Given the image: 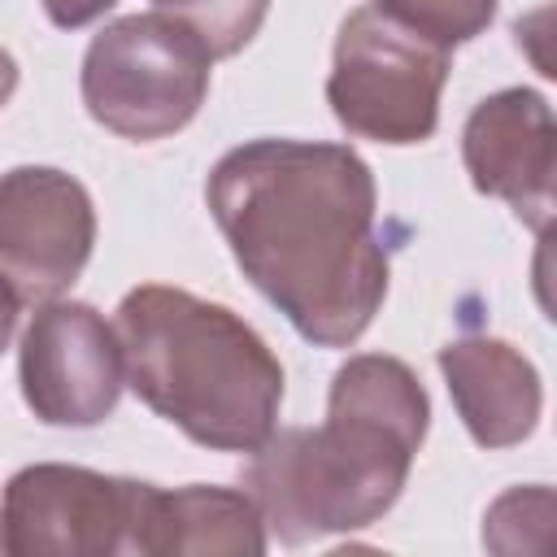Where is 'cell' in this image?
<instances>
[{"mask_svg": "<svg viewBox=\"0 0 557 557\" xmlns=\"http://www.w3.org/2000/svg\"><path fill=\"white\" fill-rule=\"evenodd\" d=\"M244 278L318 348L366 335L387 296L374 170L326 139H248L205 183Z\"/></svg>", "mask_w": 557, "mask_h": 557, "instance_id": "1", "label": "cell"}, {"mask_svg": "<svg viewBox=\"0 0 557 557\" xmlns=\"http://www.w3.org/2000/svg\"><path fill=\"white\" fill-rule=\"evenodd\" d=\"M426 426L422 379L400 357L357 352L331 379L322 426H274L252 448L244 492L292 548L361 531L400 500Z\"/></svg>", "mask_w": 557, "mask_h": 557, "instance_id": "2", "label": "cell"}, {"mask_svg": "<svg viewBox=\"0 0 557 557\" xmlns=\"http://www.w3.org/2000/svg\"><path fill=\"white\" fill-rule=\"evenodd\" d=\"M131 392L191 444L252 453L278 422L283 366L226 305L139 283L113 313Z\"/></svg>", "mask_w": 557, "mask_h": 557, "instance_id": "3", "label": "cell"}, {"mask_svg": "<svg viewBox=\"0 0 557 557\" xmlns=\"http://www.w3.org/2000/svg\"><path fill=\"white\" fill-rule=\"evenodd\" d=\"M213 57L170 13H131L91 35L78 91L87 113L135 144L178 135L209 96Z\"/></svg>", "mask_w": 557, "mask_h": 557, "instance_id": "4", "label": "cell"}, {"mask_svg": "<svg viewBox=\"0 0 557 557\" xmlns=\"http://www.w3.org/2000/svg\"><path fill=\"white\" fill-rule=\"evenodd\" d=\"M448 70L453 48L374 4H361L339 22L326 104L335 122L357 139L422 144L440 126Z\"/></svg>", "mask_w": 557, "mask_h": 557, "instance_id": "5", "label": "cell"}, {"mask_svg": "<svg viewBox=\"0 0 557 557\" xmlns=\"http://www.w3.org/2000/svg\"><path fill=\"white\" fill-rule=\"evenodd\" d=\"M152 492L157 483L87 466H22L4 483V548L13 557H139Z\"/></svg>", "mask_w": 557, "mask_h": 557, "instance_id": "6", "label": "cell"}, {"mask_svg": "<svg viewBox=\"0 0 557 557\" xmlns=\"http://www.w3.org/2000/svg\"><path fill=\"white\" fill-rule=\"evenodd\" d=\"M22 400L48 426H96L117 409L126 387L113 322L87 300L35 305L17 348Z\"/></svg>", "mask_w": 557, "mask_h": 557, "instance_id": "7", "label": "cell"}, {"mask_svg": "<svg viewBox=\"0 0 557 557\" xmlns=\"http://www.w3.org/2000/svg\"><path fill=\"white\" fill-rule=\"evenodd\" d=\"M96 248V205L57 165H13L0 174V278L22 305L65 296Z\"/></svg>", "mask_w": 557, "mask_h": 557, "instance_id": "8", "label": "cell"}, {"mask_svg": "<svg viewBox=\"0 0 557 557\" xmlns=\"http://www.w3.org/2000/svg\"><path fill=\"white\" fill-rule=\"evenodd\" d=\"M461 161L474 191L505 200L531 231L548 226L557 126L535 87H505L479 100L461 126Z\"/></svg>", "mask_w": 557, "mask_h": 557, "instance_id": "9", "label": "cell"}, {"mask_svg": "<svg viewBox=\"0 0 557 557\" xmlns=\"http://www.w3.org/2000/svg\"><path fill=\"white\" fill-rule=\"evenodd\" d=\"M453 409L479 448L522 444L544 409V383L527 352L496 335H461L440 348Z\"/></svg>", "mask_w": 557, "mask_h": 557, "instance_id": "10", "label": "cell"}, {"mask_svg": "<svg viewBox=\"0 0 557 557\" xmlns=\"http://www.w3.org/2000/svg\"><path fill=\"white\" fill-rule=\"evenodd\" d=\"M265 522L248 492L187 483V487H157L152 509L144 522L139 557H170V553H209V557H257L265 553Z\"/></svg>", "mask_w": 557, "mask_h": 557, "instance_id": "11", "label": "cell"}, {"mask_svg": "<svg viewBox=\"0 0 557 557\" xmlns=\"http://www.w3.org/2000/svg\"><path fill=\"white\" fill-rule=\"evenodd\" d=\"M152 4L157 13H170L174 22H183L209 48L213 61L248 48L270 13V0H152Z\"/></svg>", "mask_w": 557, "mask_h": 557, "instance_id": "12", "label": "cell"}, {"mask_svg": "<svg viewBox=\"0 0 557 557\" xmlns=\"http://www.w3.org/2000/svg\"><path fill=\"white\" fill-rule=\"evenodd\" d=\"M374 9H383V13L400 17L405 26L440 39L444 48L470 44L496 17V0H374Z\"/></svg>", "mask_w": 557, "mask_h": 557, "instance_id": "13", "label": "cell"}, {"mask_svg": "<svg viewBox=\"0 0 557 557\" xmlns=\"http://www.w3.org/2000/svg\"><path fill=\"white\" fill-rule=\"evenodd\" d=\"M522 522H553V492L544 483L505 492L483 518V544L496 553H522Z\"/></svg>", "mask_w": 557, "mask_h": 557, "instance_id": "14", "label": "cell"}, {"mask_svg": "<svg viewBox=\"0 0 557 557\" xmlns=\"http://www.w3.org/2000/svg\"><path fill=\"white\" fill-rule=\"evenodd\" d=\"M48 22L61 26V30H78V26H91L96 17H104L117 0H39Z\"/></svg>", "mask_w": 557, "mask_h": 557, "instance_id": "15", "label": "cell"}, {"mask_svg": "<svg viewBox=\"0 0 557 557\" xmlns=\"http://www.w3.org/2000/svg\"><path fill=\"white\" fill-rule=\"evenodd\" d=\"M17 313H22V300H17V292L0 278V352L9 348V339H13V331H17Z\"/></svg>", "mask_w": 557, "mask_h": 557, "instance_id": "16", "label": "cell"}, {"mask_svg": "<svg viewBox=\"0 0 557 557\" xmlns=\"http://www.w3.org/2000/svg\"><path fill=\"white\" fill-rule=\"evenodd\" d=\"M13 91H17V61L9 48H0V109L13 100Z\"/></svg>", "mask_w": 557, "mask_h": 557, "instance_id": "17", "label": "cell"}, {"mask_svg": "<svg viewBox=\"0 0 557 557\" xmlns=\"http://www.w3.org/2000/svg\"><path fill=\"white\" fill-rule=\"evenodd\" d=\"M0 553H9V548H4V513H0Z\"/></svg>", "mask_w": 557, "mask_h": 557, "instance_id": "18", "label": "cell"}]
</instances>
